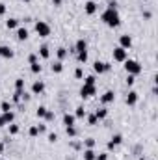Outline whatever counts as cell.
Instances as JSON below:
<instances>
[{
    "mask_svg": "<svg viewBox=\"0 0 158 160\" xmlns=\"http://www.w3.org/2000/svg\"><path fill=\"white\" fill-rule=\"evenodd\" d=\"M101 19H102V22H104L106 26H110V28H117L119 24H121V17H119L117 9H110V8H106V11L101 15Z\"/></svg>",
    "mask_w": 158,
    "mask_h": 160,
    "instance_id": "6da1fadb",
    "label": "cell"
},
{
    "mask_svg": "<svg viewBox=\"0 0 158 160\" xmlns=\"http://www.w3.org/2000/svg\"><path fill=\"white\" fill-rule=\"evenodd\" d=\"M125 63V71H126V75H132V77H138L140 73H141V63L140 62H136V60H125L123 62Z\"/></svg>",
    "mask_w": 158,
    "mask_h": 160,
    "instance_id": "7a4b0ae2",
    "label": "cell"
},
{
    "mask_svg": "<svg viewBox=\"0 0 158 160\" xmlns=\"http://www.w3.org/2000/svg\"><path fill=\"white\" fill-rule=\"evenodd\" d=\"M36 32L39 38H48L50 36V26L45 22V21H37L36 22Z\"/></svg>",
    "mask_w": 158,
    "mask_h": 160,
    "instance_id": "3957f363",
    "label": "cell"
},
{
    "mask_svg": "<svg viewBox=\"0 0 158 160\" xmlns=\"http://www.w3.org/2000/svg\"><path fill=\"white\" fill-rule=\"evenodd\" d=\"M97 93V86H87V84H84L82 88H80V97L82 99H89V97H93Z\"/></svg>",
    "mask_w": 158,
    "mask_h": 160,
    "instance_id": "277c9868",
    "label": "cell"
},
{
    "mask_svg": "<svg viewBox=\"0 0 158 160\" xmlns=\"http://www.w3.org/2000/svg\"><path fill=\"white\" fill-rule=\"evenodd\" d=\"M112 56H114V60L119 62V63H123L125 60H128V52H126L125 48H121V47H116V48H114Z\"/></svg>",
    "mask_w": 158,
    "mask_h": 160,
    "instance_id": "5b68a950",
    "label": "cell"
},
{
    "mask_svg": "<svg viewBox=\"0 0 158 160\" xmlns=\"http://www.w3.org/2000/svg\"><path fill=\"white\" fill-rule=\"evenodd\" d=\"M110 69H112V65L106 63V62H99V60H97V62L93 63V71H95L97 75H102V73H106V71H110Z\"/></svg>",
    "mask_w": 158,
    "mask_h": 160,
    "instance_id": "8992f818",
    "label": "cell"
},
{
    "mask_svg": "<svg viewBox=\"0 0 158 160\" xmlns=\"http://www.w3.org/2000/svg\"><path fill=\"white\" fill-rule=\"evenodd\" d=\"M97 9H99V6H97V2H93V0H87V2L84 4V11H86L87 15L97 13Z\"/></svg>",
    "mask_w": 158,
    "mask_h": 160,
    "instance_id": "52a82bcc",
    "label": "cell"
},
{
    "mask_svg": "<svg viewBox=\"0 0 158 160\" xmlns=\"http://www.w3.org/2000/svg\"><path fill=\"white\" fill-rule=\"evenodd\" d=\"M114 101H116V93H114L112 89L104 91L102 97H101V102H102V104H110V102H114Z\"/></svg>",
    "mask_w": 158,
    "mask_h": 160,
    "instance_id": "ba28073f",
    "label": "cell"
},
{
    "mask_svg": "<svg viewBox=\"0 0 158 160\" xmlns=\"http://www.w3.org/2000/svg\"><path fill=\"white\" fill-rule=\"evenodd\" d=\"M119 47H121V48H125V50H128V48L132 47V38H130L128 34L121 36V38H119Z\"/></svg>",
    "mask_w": 158,
    "mask_h": 160,
    "instance_id": "9c48e42d",
    "label": "cell"
},
{
    "mask_svg": "<svg viewBox=\"0 0 158 160\" xmlns=\"http://www.w3.org/2000/svg\"><path fill=\"white\" fill-rule=\"evenodd\" d=\"M45 91V82L43 80H36L32 84V95H41Z\"/></svg>",
    "mask_w": 158,
    "mask_h": 160,
    "instance_id": "30bf717a",
    "label": "cell"
},
{
    "mask_svg": "<svg viewBox=\"0 0 158 160\" xmlns=\"http://www.w3.org/2000/svg\"><path fill=\"white\" fill-rule=\"evenodd\" d=\"M15 56V52L9 48V47H6V45H0V58H6V60H11Z\"/></svg>",
    "mask_w": 158,
    "mask_h": 160,
    "instance_id": "8fae6325",
    "label": "cell"
},
{
    "mask_svg": "<svg viewBox=\"0 0 158 160\" xmlns=\"http://www.w3.org/2000/svg\"><path fill=\"white\" fill-rule=\"evenodd\" d=\"M125 102H126L128 106H134V104L138 102V93H136V91H128V95H126Z\"/></svg>",
    "mask_w": 158,
    "mask_h": 160,
    "instance_id": "7c38bea8",
    "label": "cell"
},
{
    "mask_svg": "<svg viewBox=\"0 0 158 160\" xmlns=\"http://www.w3.org/2000/svg\"><path fill=\"white\" fill-rule=\"evenodd\" d=\"M75 121H77L75 114H63V125L65 127H75Z\"/></svg>",
    "mask_w": 158,
    "mask_h": 160,
    "instance_id": "4fadbf2b",
    "label": "cell"
},
{
    "mask_svg": "<svg viewBox=\"0 0 158 160\" xmlns=\"http://www.w3.org/2000/svg\"><path fill=\"white\" fill-rule=\"evenodd\" d=\"M86 50H87V43H86L84 39H78L77 45H75V52L78 54V52H86Z\"/></svg>",
    "mask_w": 158,
    "mask_h": 160,
    "instance_id": "5bb4252c",
    "label": "cell"
},
{
    "mask_svg": "<svg viewBox=\"0 0 158 160\" xmlns=\"http://www.w3.org/2000/svg\"><path fill=\"white\" fill-rule=\"evenodd\" d=\"M17 39L19 41H26L28 39V30L22 28V26H19V28H17Z\"/></svg>",
    "mask_w": 158,
    "mask_h": 160,
    "instance_id": "9a60e30c",
    "label": "cell"
},
{
    "mask_svg": "<svg viewBox=\"0 0 158 160\" xmlns=\"http://www.w3.org/2000/svg\"><path fill=\"white\" fill-rule=\"evenodd\" d=\"M6 28H7V30H17V28H19V19H13V17L7 19V21H6Z\"/></svg>",
    "mask_w": 158,
    "mask_h": 160,
    "instance_id": "2e32d148",
    "label": "cell"
},
{
    "mask_svg": "<svg viewBox=\"0 0 158 160\" xmlns=\"http://www.w3.org/2000/svg\"><path fill=\"white\" fill-rule=\"evenodd\" d=\"M39 56L43 60H48V58H50V48H48L47 45H41L39 47Z\"/></svg>",
    "mask_w": 158,
    "mask_h": 160,
    "instance_id": "e0dca14e",
    "label": "cell"
},
{
    "mask_svg": "<svg viewBox=\"0 0 158 160\" xmlns=\"http://www.w3.org/2000/svg\"><path fill=\"white\" fill-rule=\"evenodd\" d=\"M56 56H58V62H62V60H65V58L69 56V52H67L65 47H60V48L56 50Z\"/></svg>",
    "mask_w": 158,
    "mask_h": 160,
    "instance_id": "ac0fdd59",
    "label": "cell"
},
{
    "mask_svg": "<svg viewBox=\"0 0 158 160\" xmlns=\"http://www.w3.org/2000/svg\"><path fill=\"white\" fill-rule=\"evenodd\" d=\"M97 158V153L93 149H84V160H95Z\"/></svg>",
    "mask_w": 158,
    "mask_h": 160,
    "instance_id": "d6986e66",
    "label": "cell"
},
{
    "mask_svg": "<svg viewBox=\"0 0 158 160\" xmlns=\"http://www.w3.org/2000/svg\"><path fill=\"white\" fill-rule=\"evenodd\" d=\"M95 118H97L99 121H101V119H106V118H108V110H106V108H99V110L95 112Z\"/></svg>",
    "mask_w": 158,
    "mask_h": 160,
    "instance_id": "ffe728a7",
    "label": "cell"
},
{
    "mask_svg": "<svg viewBox=\"0 0 158 160\" xmlns=\"http://www.w3.org/2000/svg\"><path fill=\"white\" fill-rule=\"evenodd\" d=\"M30 71H32L34 75H39L41 71H43V65H41L39 62H36V63H30Z\"/></svg>",
    "mask_w": 158,
    "mask_h": 160,
    "instance_id": "44dd1931",
    "label": "cell"
},
{
    "mask_svg": "<svg viewBox=\"0 0 158 160\" xmlns=\"http://www.w3.org/2000/svg\"><path fill=\"white\" fill-rule=\"evenodd\" d=\"M110 143H112L114 147L121 145V143H123V136H121V134H114V136H112V140H110Z\"/></svg>",
    "mask_w": 158,
    "mask_h": 160,
    "instance_id": "7402d4cb",
    "label": "cell"
},
{
    "mask_svg": "<svg viewBox=\"0 0 158 160\" xmlns=\"http://www.w3.org/2000/svg\"><path fill=\"white\" fill-rule=\"evenodd\" d=\"M62 71H63V63H62V62L52 63V73H56V75H58V73H62Z\"/></svg>",
    "mask_w": 158,
    "mask_h": 160,
    "instance_id": "603a6c76",
    "label": "cell"
},
{
    "mask_svg": "<svg viewBox=\"0 0 158 160\" xmlns=\"http://www.w3.org/2000/svg\"><path fill=\"white\" fill-rule=\"evenodd\" d=\"M36 116H37L39 119H45V116H47V106H39V108L36 110Z\"/></svg>",
    "mask_w": 158,
    "mask_h": 160,
    "instance_id": "cb8c5ba5",
    "label": "cell"
},
{
    "mask_svg": "<svg viewBox=\"0 0 158 160\" xmlns=\"http://www.w3.org/2000/svg\"><path fill=\"white\" fill-rule=\"evenodd\" d=\"M87 114H86V110H84V106H78L77 108V112H75V118L77 119H82V118H86Z\"/></svg>",
    "mask_w": 158,
    "mask_h": 160,
    "instance_id": "d4e9b609",
    "label": "cell"
},
{
    "mask_svg": "<svg viewBox=\"0 0 158 160\" xmlns=\"http://www.w3.org/2000/svg\"><path fill=\"white\" fill-rule=\"evenodd\" d=\"M2 116H4V119H6L7 125H9V123H13V119H15V114H13V112H4Z\"/></svg>",
    "mask_w": 158,
    "mask_h": 160,
    "instance_id": "484cf974",
    "label": "cell"
},
{
    "mask_svg": "<svg viewBox=\"0 0 158 160\" xmlns=\"http://www.w3.org/2000/svg\"><path fill=\"white\" fill-rule=\"evenodd\" d=\"M65 132H67V136L69 138H75L78 132H77V127H65Z\"/></svg>",
    "mask_w": 158,
    "mask_h": 160,
    "instance_id": "4316f807",
    "label": "cell"
},
{
    "mask_svg": "<svg viewBox=\"0 0 158 160\" xmlns=\"http://www.w3.org/2000/svg\"><path fill=\"white\" fill-rule=\"evenodd\" d=\"M84 84H87V86H95V84H97L95 75H89V77H86V78H84Z\"/></svg>",
    "mask_w": 158,
    "mask_h": 160,
    "instance_id": "83f0119b",
    "label": "cell"
},
{
    "mask_svg": "<svg viewBox=\"0 0 158 160\" xmlns=\"http://www.w3.org/2000/svg\"><path fill=\"white\" fill-rule=\"evenodd\" d=\"M0 110H2V114H4V112H11V104H9L7 101H2V104H0Z\"/></svg>",
    "mask_w": 158,
    "mask_h": 160,
    "instance_id": "f1b7e54d",
    "label": "cell"
},
{
    "mask_svg": "<svg viewBox=\"0 0 158 160\" xmlns=\"http://www.w3.org/2000/svg\"><path fill=\"white\" fill-rule=\"evenodd\" d=\"M19 130H21V128H19V125H15V123H9V134H11V136L19 134Z\"/></svg>",
    "mask_w": 158,
    "mask_h": 160,
    "instance_id": "f546056e",
    "label": "cell"
},
{
    "mask_svg": "<svg viewBox=\"0 0 158 160\" xmlns=\"http://www.w3.org/2000/svg\"><path fill=\"white\" fill-rule=\"evenodd\" d=\"M84 147H86V149H93V147H95V140H93V138L84 140Z\"/></svg>",
    "mask_w": 158,
    "mask_h": 160,
    "instance_id": "4dcf8cb0",
    "label": "cell"
},
{
    "mask_svg": "<svg viewBox=\"0 0 158 160\" xmlns=\"http://www.w3.org/2000/svg\"><path fill=\"white\" fill-rule=\"evenodd\" d=\"M77 58H78L80 63H86V62H87V50H86V52H78Z\"/></svg>",
    "mask_w": 158,
    "mask_h": 160,
    "instance_id": "1f68e13d",
    "label": "cell"
},
{
    "mask_svg": "<svg viewBox=\"0 0 158 160\" xmlns=\"http://www.w3.org/2000/svg\"><path fill=\"white\" fill-rule=\"evenodd\" d=\"M28 134H30L32 138H36V136H39V128L34 125V127H30V128H28Z\"/></svg>",
    "mask_w": 158,
    "mask_h": 160,
    "instance_id": "d6a6232c",
    "label": "cell"
},
{
    "mask_svg": "<svg viewBox=\"0 0 158 160\" xmlns=\"http://www.w3.org/2000/svg\"><path fill=\"white\" fill-rule=\"evenodd\" d=\"M15 89H24V78H17L15 80Z\"/></svg>",
    "mask_w": 158,
    "mask_h": 160,
    "instance_id": "836d02e7",
    "label": "cell"
},
{
    "mask_svg": "<svg viewBox=\"0 0 158 160\" xmlns=\"http://www.w3.org/2000/svg\"><path fill=\"white\" fill-rule=\"evenodd\" d=\"M97 123H99V119L95 118V114H89V116H87V125L93 127V125H97Z\"/></svg>",
    "mask_w": 158,
    "mask_h": 160,
    "instance_id": "e575fe53",
    "label": "cell"
},
{
    "mask_svg": "<svg viewBox=\"0 0 158 160\" xmlns=\"http://www.w3.org/2000/svg\"><path fill=\"white\" fill-rule=\"evenodd\" d=\"M75 78H78V80L84 78V71H82V67H77V69H75Z\"/></svg>",
    "mask_w": 158,
    "mask_h": 160,
    "instance_id": "d590c367",
    "label": "cell"
},
{
    "mask_svg": "<svg viewBox=\"0 0 158 160\" xmlns=\"http://www.w3.org/2000/svg\"><path fill=\"white\" fill-rule=\"evenodd\" d=\"M21 93H22V89H21V91L15 89V93H13V102H21Z\"/></svg>",
    "mask_w": 158,
    "mask_h": 160,
    "instance_id": "8d00e7d4",
    "label": "cell"
},
{
    "mask_svg": "<svg viewBox=\"0 0 158 160\" xmlns=\"http://www.w3.org/2000/svg\"><path fill=\"white\" fill-rule=\"evenodd\" d=\"M30 99H32V95H30V93H26V91L22 89V93H21V101H24V102H28Z\"/></svg>",
    "mask_w": 158,
    "mask_h": 160,
    "instance_id": "74e56055",
    "label": "cell"
},
{
    "mask_svg": "<svg viewBox=\"0 0 158 160\" xmlns=\"http://www.w3.org/2000/svg\"><path fill=\"white\" fill-rule=\"evenodd\" d=\"M48 142H50V143H56V142H58V134H56V132H50V134H48Z\"/></svg>",
    "mask_w": 158,
    "mask_h": 160,
    "instance_id": "f35d334b",
    "label": "cell"
},
{
    "mask_svg": "<svg viewBox=\"0 0 158 160\" xmlns=\"http://www.w3.org/2000/svg\"><path fill=\"white\" fill-rule=\"evenodd\" d=\"M134 82H136V77H132V75H126V84H128V86H134Z\"/></svg>",
    "mask_w": 158,
    "mask_h": 160,
    "instance_id": "ab89813d",
    "label": "cell"
},
{
    "mask_svg": "<svg viewBox=\"0 0 158 160\" xmlns=\"http://www.w3.org/2000/svg\"><path fill=\"white\" fill-rule=\"evenodd\" d=\"M37 58H39L37 54H30V56H28V62H30V63H36V62H37Z\"/></svg>",
    "mask_w": 158,
    "mask_h": 160,
    "instance_id": "60d3db41",
    "label": "cell"
},
{
    "mask_svg": "<svg viewBox=\"0 0 158 160\" xmlns=\"http://www.w3.org/2000/svg\"><path fill=\"white\" fill-rule=\"evenodd\" d=\"M95 160H108V153H99Z\"/></svg>",
    "mask_w": 158,
    "mask_h": 160,
    "instance_id": "b9f144b4",
    "label": "cell"
},
{
    "mask_svg": "<svg viewBox=\"0 0 158 160\" xmlns=\"http://www.w3.org/2000/svg\"><path fill=\"white\" fill-rule=\"evenodd\" d=\"M45 119H47V121H52V119H54V112L47 110V116H45Z\"/></svg>",
    "mask_w": 158,
    "mask_h": 160,
    "instance_id": "7bdbcfd3",
    "label": "cell"
},
{
    "mask_svg": "<svg viewBox=\"0 0 158 160\" xmlns=\"http://www.w3.org/2000/svg\"><path fill=\"white\" fill-rule=\"evenodd\" d=\"M108 8H110V9H117V2H116V0H110V2H108Z\"/></svg>",
    "mask_w": 158,
    "mask_h": 160,
    "instance_id": "ee69618b",
    "label": "cell"
},
{
    "mask_svg": "<svg viewBox=\"0 0 158 160\" xmlns=\"http://www.w3.org/2000/svg\"><path fill=\"white\" fill-rule=\"evenodd\" d=\"M6 9H7V8H6V4H4V2H0V17H2V15H6Z\"/></svg>",
    "mask_w": 158,
    "mask_h": 160,
    "instance_id": "f6af8a7d",
    "label": "cell"
},
{
    "mask_svg": "<svg viewBox=\"0 0 158 160\" xmlns=\"http://www.w3.org/2000/svg\"><path fill=\"white\" fill-rule=\"evenodd\" d=\"M37 128H39V134H41V132L47 130V125H37Z\"/></svg>",
    "mask_w": 158,
    "mask_h": 160,
    "instance_id": "bcb514c9",
    "label": "cell"
},
{
    "mask_svg": "<svg viewBox=\"0 0 158 160\" xmlns=\"http://www.w3.org/2000/svg\"><path fill=\"white\" fill-rule=\"evenodd\" d=\"M7 123H6V119H4V116H0V127H6Z\"/></svg>",
    "mask_w": 158,
    "mask_h": 160,
    "instance_id": "7dc6e473",
    "label": "cell"
},
{
    "mask_svg": "<svg viewBox=\"0 0 158 160\" xmlns=\"http://www.w3.org/2000/svg\"><path fill=\"white\" fill-rule=\"evenodd\" d=\"M62 2H63V0H52V4H54V6H62Z\"/></svg>",
    "mask_w": 158,
    "mask_h": 160,
    "instance_id": "c3c4849f",
    "label": "cell"
},
{
    "mask_svg": "<svg viewBox=\"0 0 158 160\" xmlns=\"http://www.w3.org/2000/svg\"><path fill=\"white\" fill-rule=\"evenodd\" d=\"M2 151H4V143L0 142V153H2Z\"/></svg>",
    "mask_w": 158,
    "mask_h": 160,
    "instance_id": "681fc988",
    "label": "cell"
},
{
    "mask_svg": "<svg viewBox=\"0 0 158 160\" xmlns=\"http://www.w3.org/2000/svg\"><path fill=\"white\" fill-rule=\"evenodd\" d=\"M138 160H147V158H145V157H140V158H138Z\"/></svg>",
    "mask_w": 158,
    "mask_h": 160,
    "instance_id": "f907efd6",
    "label": "cell"
},
{
    "mask_svg": "<svg viewBox=\"0 0 158 160\" xmlns=\"http://www.w3.org/2000/svg\"><path fill=\"white\" fill-rule=\"evenodd\" d=\"M22 2H32V0H22Z\"/></svg>",
    "mask_w": 158,
    "mask_h": 160,
    "instance_id": "816d5d0a",
    "label": "cell"
},
{
    "mask_svg": "<svg viewBox=\"0 0 158 160\" xmlns=\"http://www.w3.org/2000/svg\"><path fill=\"white\" fill-rule=\"evenodd\" d=\"M69 160H73V158H69Z\"/></svg>",
    "mask_w": 158,
    "mask_h": 160,
    "instance_id": "f5cc1de1",
    "label": "cell"
}]
</instances>
